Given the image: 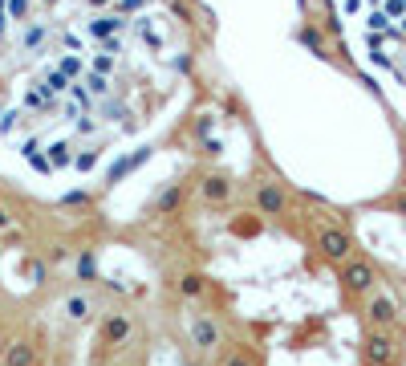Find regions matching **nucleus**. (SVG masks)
Returning a JSON list of instances; mask_svg holds the SVG:
<instances>
[{
	"instance_id": "obj_1",
	"label": "nucleus",
	"mask_w": 406,
	"mask_h": 366,
	"mask_svg": "<svg viewBox=\"0 0 406 366\" xmlns=\"http://www.w3.org/2000/svg\"><path fill=\"white\" fill-rule=\"evenodd\" d=\"M370 65L390 74L406 90V0H346Z\"/></svg>"
},
{
	"instance_id": "obj_2",
	"label": "nucleus",
	"mask_w": 406,
	"mask_h": 366,
	"mask_svg": "<svg viewBox=\"0 0 406 366\" xmlns=\"http://www.w3.org/2000/svg\"><path fill=\"white\" fill-rule=\"evenodd\" d=\"M317 248H321L329 261H350V252H354L350 236H346L341 228H321V236H317Z\"/></svg>"
},
{
	"instance_id": "obj_3",
	"label": "nucleus",
	"mask_w": 406,
	"mask_h": 366,
	"mask_svg": "<svg viewBox=\"0 0 406 366\" xmlns=\"http://www.w3.org/2000/svg\"><path fill=\"white\" fill-rule=\"evenodd\" d=\"M341 285H346V293H365V289L374 285V265H365V261H346Z\"/></svg>"
},
{
	"instance_id": "obj_4",
	"label": "nucleus",
	"mask_w": 406,
	"mask_h": 366,
	"mask_svg": "<svg viewBox=\"0 0 406 366\" xmlns=\"http://www.w3.org/2000/svg\"><path fill=\"white\" fill-rule=\"evenodd\" d=\"M220 338H224V334H220V325H216L212 318H195L191 321V342H195L199 350H216Z\"/></svg>"
},
{
	"instance_id": "obj_5",
	"label": "nucleus",
	"mask_w": 406,
	"mask_h": 366,
	"mask_svg": "<svg viewBox=\"0 0 406 366\" xmlns=\"http://www.w3.org/2000/svg\"><path fill=\"white\" fill-rule=\"evenodd\" d=\"M131 338V318L126 314H110V318L102 321V342L106 346H122Z\"/></svg>"
},
{
	"instance_id": "obj_6",
	"label": "nucleus",
	"mask_w": 406,
	"mask_h": 366,
	"mask_svg": "<svg viewBox=\"0 0 406 366\" xmlns=\"http://www.w3.org/2000/svg\"><path fill=\"white\" fill-rule=\"evenodd\" d=\"M365 358L374 366H386L394 358V346H390V338L386 334H370V342H365Z\"/></svg>"
},
{
	"instance_id": "obj_7",
	"label": "nucleus",
	"mask_w": 406,
	"mask_h": 366,
	"mask_svg": "<svg viewBox=\"0 0 406 366\" xmlns=\"http://www.w3.org/2000/svg\"><path fill=\"white\" fill-rule=\"evenodd\" d=\"M365 318L374 321V325H390L398 314H394V301H390V297H374V301L365 305Z\"/></svg>"
},
{
	"instance_id": "obj_8",
	"label": "nucleus",
	"mask_w": 406,
	"mask_h": 366,
	"mask_svg": "<svg viewBox=\"0 0 406 366\" xmlns=\"http://www.w3.org/2000/svg\"><path fill=\"white\" fill-rule=\"evenodd\" d=\"M33 363H37V350H33L29 342L8 346V350H4V358H0V366H33Z\"/></svg>"
},
{
	"instance_id": "obj_9",
	"label": "nucleus",
	"mask_w": 406,
	"mask_h": 366,
	"mask_svg": "<svg viewBox=\"0 0 406 366\" xmlns=\"http://www.w3.org/2000/svg\"><path fill=\"white\" fill-rule=\"evenodd\" d=\"M280 208H284V191H280V187H264V191H260V212L276 216Z\"/></svg>"
},
{
	"instance_id": "obj_10",
	"label": "nucleus",
	"mask_w": 406,
	"mask_h": 366,
	"mask_svg": "<svg viewBox=\"0 0 406 366\" xmlns=\"http://www.w3.org/2000/svg\"><path fill=\"white\" fill-rule=\"evenodd\" d=\"M203 289H207V281H203L199 273H183L179 277V293H183V297H199Z\"/></svg>"
},
{
	"instance_id": "obj_11",
	"label": "nucleus",
	"mask_w": 406,
	"mask_h": 366,
	"mask_svg": "<svg viewBox=\"0 0 406 366\" xmlns=\"http://www.w3.org/2000/svg\"><path fill=\"white\" fill-rule=\"evenodd\" d=\"M65 314H69L74 321H86V318H90V297H82V293H74V297L65 301Z\"/></svg>"
},
{
	"instance_id": "obj_12",
	"label": "nucleus",
	"mask_w": 406,
	"mask_h": 366,
	"mask_svg": "<svg viewBox=\"0 0 406 366\" xmlns=\"http://www.w3.org/2000/svg\"><path fill=\"white\" fill-rule=\"evenodd\" d=\"M203 191H207V200H224V195H227V183L224 180H207V183H203Z\"/></svg>"
},
{
	"instance_id": "obj_13",
	"label": "nucleus",
	"mask_w": 406,
	"mask_h": 366,
	"mask_svg": "<svg viewBox=\"0 0 406 366\" xmlns=\"http://www.w3.org/2000/svg\"><path fill=\"white\" fill-rule=\"evenodd\" d=\"M224 366H256V358H252V354H244V350H232V354L224 358Z\"/></svg>"
},
{
	"instance_id": "obj_14",
	"label": "nucleus",
	"mask_w": 406,
	"mask_h": 366,
	"mask_svg": "<svg viewBox=\"0 0 406 366\" xmlns=\"http://www.w3.org/2000/svg\"><path fill=\"white\" fill-rule=\"evenodd\" d=\"M8 224H12V216H8V208H4V204H0V232L8 228Z\"/></svg>"
}]
</instances>
